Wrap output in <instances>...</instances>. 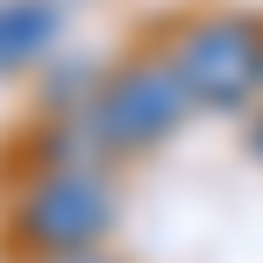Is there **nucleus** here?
<instances>
[{
    "mask_svg": "<svg viewBox=\"0 0 263 263\" xmlns=\"http://www.w3.org/2000/svg\"><path fill=\"white\" fill-rule=\"evenodd\" d=\"M178 64V79L192 92V107H249L263 92V22L242 7H220V14H192L164 50Z\"/></svg>",
    "mask_w": 263,
    "mask_h": 263,
    "instance_id": "7ed1b4c3",
    "label": "nucleus"
},
{
    "mask_svg": "<svg viewBox=\"0 0 263 263\" xmlns=\"http://www.w3.org/2000/svg\"><path fill=\"white\" fill-rule=\"evenodd\" d=\"M36 263H114V256H107V242H100V249H64V256H36Z\"/></svg>",
    "mask_w": 263,
    "mask_h": 263,
    "instance_id": "39448f33",
    "label": "nucleus"
},
{
    "mask_svg": "<svg viewBox=\"0 0 263 263\" xmlns=\"http://www.w3.org/2000/svg\"><path fill=\"white\" fill-rule=\"evenodd\" d=\"M121 220V192L100 164H50L29 178L14 199V242L29 256H64V249H100Z\"/></svg>",
    "mask_w": 263,
    "mask_h": 263,
    "instance_id": "f03ea898",
    "label": "nucleus"
},
{
    "mask_svg": "<svg viewBox=\"0 0 263 263\" xmlns=\"http://www.w3.org/2000/svg\"><path fill=\"white\" fill-rule=\"evenodd\" d=\"M50 36H57L50 0H0V64H29Z\"/></svg>",
    "mask_w": 263,
    "mask_h": 263,
    "instance_id": "20e7f679",
    "label": "nucleus"
},
{
    "mask_svg": "<svg viewBox=\"0 0 263 263\" xmlns=\"http://www.w3.org/2000/svg\"><path fill=\"white\" fill-rule=\"evenodd\" d=\"M185 114H192V92H185L171 57H135L121 71H107L86 92V107H79V121L100 142V157H142V149L171 142Z\"/></svg>",
    "mask_w": 263,
    "mask_h": 263,
    "instance_id": "f257e3e1",
    "label": "nucleus"
},
{
    "mask_svg": "<svg viewBox=\"0 0 263 263\" xmlns=\"http://www.w3.org/2000/svg\"><path fill=\"white\" fill-rule=\"evenodd\" d=\"M249 149H256V157H263V114H256V128H249Z\"/></svg>",
    "mask_w": 263,
    "mask_h": 263,
    "instance_id": "423d86ee",
    "label": "nucleus"
}]
</instances>
